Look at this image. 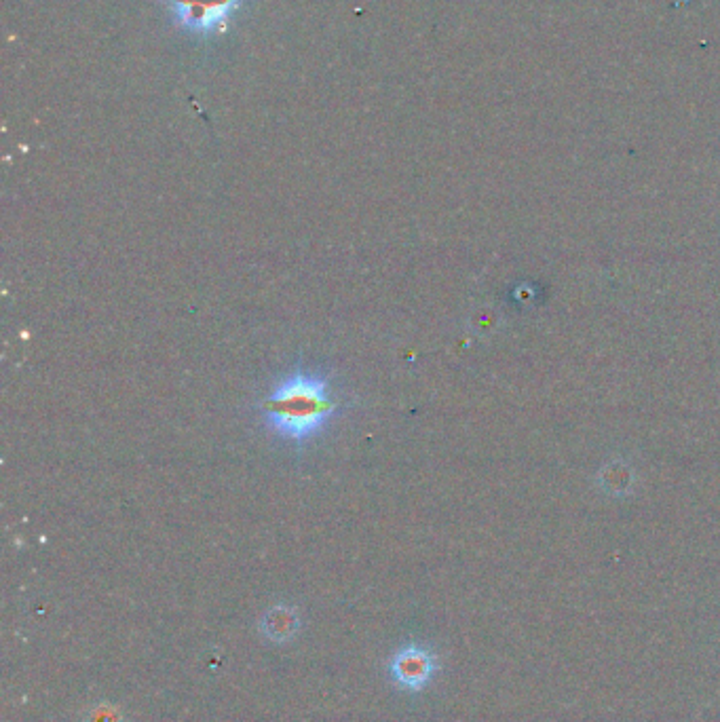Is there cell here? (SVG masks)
<instances>
[{"label": "cell", "instance_id": "1", "mask_svg": "<svg viewBox=\"0 0 720 722\" xmlns=\"http://www.w3.org/2000/svg\"><path fill=\"white\" fill-rule=\"evenodd\" d=\"M340 410L330 378L298 368L279 378L260 406L262 423L275 437L296 446L324 433Z\"/></svg>", "mask_w": 720, "mask_h": 722}, {"label": "cell", "instance_id": "2", "mask_svg": "<svg viewBox=\"0 0 720 722\" xmlns=\"http://www.w3.org/2000/svg\"><path fill=\"white\" fill-rule=\"evenodd\" d=\"M239 5L241 0H169L176 24L199 38L222 32Z\"/></svg>", "mask_w": 720, "mask_h": 722}, {"label": "cell", "instance_id": "3", "mask_svg": "<svg viewBox=\"0 0 720 722\" xmlns=\"http://www.w3.org/2000/svg\"><path fill=\"white\" fill-rule=\"evenodd\" d=\"M391 670L395 680L404 687L421 689L433 674V657L419 646H410L395 657Z\"/></svg>", "mask_w": 720, "mask_h": 722}, {"label": "cell", "instance_id": "4", "mask_svg": "<svg viewBox=\"0 0 720 722\" xmlns=\"http://www.w3.org/2000/svg\"><path fill=\"white\" fill-rule=\"evenodd\" d=\"M296 627H298V619L290 611V608H275V611H271L267 615V619H264V623H262L264 634H267L273 640H279V642L292 638V634L296 632Z\"/></svg>", "mask_w": 720, "mask_h": 722}]
</instances>
